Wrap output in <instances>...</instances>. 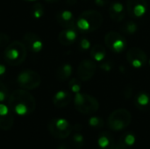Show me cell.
Returning a JSON list of instances; mask_svg holds the SVG:
<instances>
[{"mask_svg": "<svg viewBox=\"0 0 150 149\" xmlns=\"http://www.w3.org/2000/svg\"><path fill=\"white\" fill-rule=\"evenodd\" d=\"M8 106L13 113L19 116H27L36 108L35 98L26 90H15L9 97Z\"/></svg>", "mask_w": 150, "mask_h": 149, "instance_id": "6da1fadb", "label": "cell"}, {"mask_svg": "<svg viewBox=\"0 0 150 149\" xmlns=\"http://www.w3.org/2000/svg\"><path fill=\"white\" fill-rule=\"evenodd\" d=\"M102 14L96 10H87L83 11L76 20V28L83 33L97 31L103 24Z\"/></svg>", "mask_w": 150, "mask_h": 149, "instance_id": "7a4b0ae2", "label": "cell"}, {"mask_svg": "<svg viewBox=\"0 0 150 149\" xmlns=\"http://www.w3.org/2000/svg\"><path fill=\"white\" fill-rule=\"evenodd\" d=\"M27 54V49L22 41L14 40L6 46L4 53V57L7 64L18 66L24 62Z\"/></svg>", "mask_w": 150, "mask_h": 149, "instance_id": "3957f363", "label": "cell"}, {"mask_svg": "<svg viewBox=\"0 0 150 149\" xmlns=\"http://www.w3.org/2000/svg\"><path fill=\"white\" fill-rule=\"evenodd\" d=\"M132 121V115L127 109H117L108 117L107 126L112 131H121L127 128Z\"/></svg>", "mask_w": 150, "mask_h": 149, "instance_id": "277c9868", "label": "cell"}, {"mask_svg": "<svg viewBox=\"0 0 150 149\" xmlns=\"http://www.w3.org/2000/svg\"><path fill=\"white\" fill-rule=\"evenodd\" d=\"M74 105L76 109L83 114H92L99 109V103L94 97L81 92L76 94Z\"/></svg>", "mask_w": 150, "mask_h": 149, "instance_id": "5b68a950", "label": "cell"}, {"mask_svg": "<svg viewBox=\"0 0 150 149\" xmlns=\"http://www.w3.org/2000/svg\"><path fill=\"white\" fill-rule=\"evenodd\" d=\"M17 83L20 88L26 90H31L40 86L41 83V77L36 71L25 69L18 75Z\"/></svg>", "mask_w": 150, "mask_h": 149, "instance_id": "8992f818", "label": "cell"}, {"mask_svg": "<svg viewBox=\"0 0 150 149\" xmlns=\"http://www.w3.org/2000/svg\"><path fill=\"white\" fill-rule=\"evenodd\" d=\"M48 131L56 139H66L73 131V126L64 119H54L48 124Z\"/></svg>", "mask_w": 150, "mask_h": 149, "instance_id": "52a82bcc", "label": "cell"}, {"mask_svg": "<svg viewBox=\"0 0 150 149\" xmlns=\"http://www.w3.org/2000/svg\"><path fill=\"white\" fill-rule=\"evenodd\" d=\"M105 43L106 47L114 53L123 52L127 46V40L122 34L115 31H110L105 35Z\"/></svg>", "mask_w": 150, "mask_h": 149, "instance_id": "ba28073f", "label": "cell"}, {"mask_svg": "<svg viewBox=\"0 0 150 149\" xmlns=\"http://www.w3.org/2000/svg\"><path fill=\"white\" fill-rule=\"evenodd\" d=\"M127 61L135 68H141L144 67L148 62L147 54L139 47H131L127 50Z\"/></svg>", "mask_w": 150, "mask_h": 149, "instance_id": "9c48e42d", "label": "cell"}, {"mask_svg": "<svg viewBox=\"0 0 150 149\" xmlns=\"http://www.w3.org/2000/svg\"><path fill=\"white\" fill-rule=\"evenodd\" d=\"M126 10L133 18L143 17L148 11L147 0H127Z\"/></svg>", "mask_w": 150, "mask_h": 149, "instance_id": "30bf717a", "label": "cell"}, {"mask_svg": "<svg viewBox=\"0 0 150 149\" xmlns=\"http://www.w3.org/2000/svg\"><path fill=\"white\" fill-rule=\"evenodd\" d=\"M97 70V64L92 60H83L82 61L77 68V76L81 81L87 82L91 80Z\"/></svg>", "mask_w": 150, "mask_h": 149, "instance_id": "8fae6325", "label": "cell"}, {"mask_svg": "<svg viewBox=\"0 0 150 149\" xmlns=\"http://www.w3.org/2000/svg\"><path fill=\"white\" fill-rule=\"evenodd\" d=\"M22 42L25 48L32 53H39L43 48L41 39L33 32H27L22 38Z\"/></svg>", "mask_w": 150, "mask_h": 149, "instance_id": "7c38bea8", "label": "cell"}, {"mask_svg": "<svg viewBox=\"0 0 150 149\" xmlns=\"http://www.w3.org/2000/svg\"><path fill=\"white\" fill-rule=\"evenodd\" d=\"M14 123V114L9 106L0 103V129L10 130Z\"/></svg>", "mask_w": 150, "mask_h": 149, "instance_id": "4fadbf2b", "label": "cell"}, {"mask_svg": "<svg viewBox=\"0 0 150 149\" xmlns=\"http://www.w3.org/2000/svg\"><path fill=\"white\" fill-rule=\"evenodd\" d=\"M56 21L57 23L65 28H74L76 27V21L75 16L72 11L69 10H62L56 14Z\"/></svg>", "mask_w": 150, "mask_h": 149, "instance_id": "5bb4252c", "label": "cell"}, {"mask_svg": "<svg viewBox=\"0 0 150 149\" xmlns=\"http://www.w3.org/2000/svg\"><path fill=\"white\" fill-rule=\"evenodd\" d=\"M77 28H65L58 35V41L63 46H70L74 44L78 37Z\"/></svg>", "mask_w": 150, "mask_h": 149, "instance_id": "9a60e30c", "label": "cell"}, {"mask_svg": "<svg viewBox=\"0 0 150 149\" xmlns=\"http://www.w3.org/2000/svg\"><path fill=\"white\" fill-rule=\"evenodd\" d=\"M126 8L120 2H113L108 8L110 18L115 22H121L126 17Z\"/></svg>", "mask_w": 150, "mask_h": 149, "instance_id": "2e32d148", "label": "cell"}, {"mask_svg": "<svg viewBox=\"0 0 150 149\" xmlns=\"http://www.w3.org/2000/svg\"><path fill=\"white\" fill-rule=\"evenodd\" d=\"M72 100L71 94L67 90H59L53 97V104L58 108L66 107Z\"/></svg>", "mask_w": 150, "mask_h": 149, "instance_id": "e0dca14e", "label": "cell"}, {"mask_svg": "<svg viewBox=\"0 0 150 149\" xmlns=\"http://www.w3.org/2000/svg\"><path fill=\"white\" fill-rule=\"evenodd\" d=\"M98 144L100 149H114L115 142L112 135L107 132L102 133L98 138Z\"/></svg>", "mask_w": 150, "mask_h": 149, "instance_id": "ac0fdd59", "label": "cell"}, {"mask_svg": "<svg viewBox=\"0 0 150 149\" xmlns=\"http://www.w3.org/2000/svg\"><path fill=\"white\" fill-rule=\"evenodd\" d=\"M73 73V67L69 63H63L58 67L55 76L57 80L61 82H64L68 80Z\"/></svg>", "mask_w": 150, "mask_h": 149, "instance_id": "d6986e66", "label": "cell"}, {"mask_svg": "<svg viewBox=\"0 0 150 149\" xmlns=\"http://www.w3.org/2000/svg\"><path fill=\"white\" fill-rule=\"evenodd\" d=\"M134 103L139 110L145 111L150 105V96L144 91L138 92L134 97Z\"/></svg>", "mask_w": 150, "mask_h": 149, "instance_id": "ffe728a7", "label": "cell"}, {"mask_svg": "<svg viewBox=\"0 0 150 149\" xmlns=\"http://www.w3.org/2000/svg\"><path fill=\"white\" fill-rule=\"evenodd\" d=\"M90 54L96 61H102L106 56V49L101 44H96L91 48Z\"/></svg>", "mask_w": 150, "mask_h": 149, "instance_id": "44dd1931", "label": "cell"}, {"mask_svg": "<svg viewBox=\"0 0 150 149\" xmlns=\"http://www.w3.org/2000/svg\"><path fill=\"white\" fill-rule=\"evenodd\" d=\"M120 30L124 34L127 35H133L134 34L137 30H138V25L133 21V20H128L124 22L121 26H120Z\"/></svg>", "mask_w": 150, "mask_h": 149, "instance_id": "7402d4cb", "label": "cell"}, {"mask_svg": "<svg viewBox=\"0 0 150 149\" xmlns=\"http://www.w3.org/2000/svg\"><path fill=\"white\" fill-rule=\"evenodd\" d=\"M44 7L39 2H34L33 6L31 7V15L35 19H40L44 15Z\"/></svg>", "mask_w": 150, "mask_h": 149, "instance_id": "603a6c76", "label": "cell"}, {"mask_svg": "<svg viewBox=\"0 0 150 149\" xmlns=\"http://www.w3.org/2000/svg\"><path fill=\"white\" fill-rule=\"evenodd\" d=\"M119 141H120L124 146H126L127 148H129L135 143V136L133 133H127L120 137Z\"/></svg>", "mask_w": 150, "mask_h": 149, "instance_id": "cb8c5ba5", "label": "cell"}, {"mask_svg": "<svg viewBox=\"0 0 150 149\" xmlns=\"http://www.w3.org/2000/svg\"><path fill=\"white\" fill-rule=\"evenodd\" d=\"M81 80L80 79H77V78H71L69 82V87L70 89V90L76 94V93H79L81 91Z\"/></svg>", "mask_w": 150, "mask_h": 149, "instance_id": "d4e9b609", "label": "cell"}, {"mask_svg": "<svg viewBox=\"0 0 150 149\" xmlns=\"http://www.w3.org/2000/svg\"><path fill=\"white\" fill-rule=\"evenodd\" d=\"M72 142H73V145L77 148H80L83 146V143H84V138L83 136L79 133H76L73 135V138H72Z\"/></svg>", "mask_w": 150, "mask_h": 149, "instance_id": "484cf974", "label": "cell"}, {"mask_svg": "<svg viewBox=\"0 0 150 149\" xmlns=\"http://www.w3.org/2000/svg\"><path fill=\"white\" fill-rule=\"evenodd\" d=\"M89 125L95 128H102L104 127V121L99 117H91L89 119Z\"/></svg>", "mask_w": 150, "mask_h": 149, "instance_id": "4316f807", "label": "cell"}, {"mask_svg": "<svg viewBox=\"0 0 150 149\" xmlns=\"http://www.w3.org/2000/svg\"><path fill=\"white\" fill-rule=\"evenodd\" d=\"M79 48L81 49V51L90 50L91 49V42H90V40L85 37L81 38L80 40H79Z\"/></svg>", "mask_w": 150, "mask_h": 149, "instance_id": "83f0119b", "label": "cell"}, {"mask_svg": "<svg viewBox=\"0 0 150 149\" xmlns=\"http://www.w3.org/2000/svg\"><path fill=\"white\" fill-rule=\"evenodd\" d=\"M8 97V89L7 87L3 83L2 81H0V103L4 102Z\"/></svg>", "mask_w": 150, "mask_h": 149, "instance_id": "f1b7e54d", "label": "cell"}, {"mask_svg": "<svg viewBox=\"0 0 150 149\" xmlns=\"http://www.w3.org/2000/svg\"><path fill=\"white\" fill-rule=\"evenodd\" d=\"M99 68L105 71V72H111L113 68V65L112 62L110 61H103L99 64Z\"/></svg>", "mask_w": 150, "mask_h": 149, "instance_id": "f546056e", "label": "cell"}, {"mask_svg": "<svg viewBox=\"0 0 150 149\" xmlns=\"http://www.w3.org/2000/svg\"><path fill=\"white\" fill-rule=\"evenodd\" d=\"M10 43V37L3 32H0V47L7 46Z\"/></svg>", "mask_w": 150, "mask_h": 149, "instance_id": "4dcf8cb0", "label": "cell"}, {"mask_svg": "<svg viewBox=\"0 0 150 149\" xmlns=\"http://www.w3.org/2000/svg\"><path fill=\"white\" fill-rule=\"evenodd\" d=\"M133 95V88L131 85H127L123 90V96L125 98H130Z\"/></svg>", "mask_w": 150, "mask_h": 149, "instance_id": "1f68e13d", "label": "cell"}, {"mask_svg": "<svg viewBox=\"0 0 150 149\" xmlns=\"http://www.w3.org/2000/svg\"><path fill=\"white\" fill-rule=\"evenodd\" d=\"M6 73H7L6 66L0 63V81H2L4 78V76H6Z\"/></svg>", "mask_w": 150, "mask_h": 149, "instance_id": "d6a6232c", "label": "cell"}, {"mask_svg": "<svg viewBox=\"0 0 150 149\" xmlns=\"http://www.w3.org/2000/svg\"><path fill=\"white\" fill-rule=\"evenodd\" d=\"M94 2L98 6H100V7L105 6L108 4V0H94Z\"/></svg>", "mask_w": 150, "mask_h": 149, "instance_id": "836d02e7", "label": "cell"}, {"mask_svg": "<svg viewBox=\"0 0 150 149\" xmlns=\"http://www.w3.org/2000/svg\"><path fill=\"white\" fill-rule=\"evenodd\" d=\"M66 3L69 5H74L77 3V0H66Z\"/></svg>", "mask_w": 150, "mask_h": 149, "instance_id": "e575fe53", "label": "cell"}, {"mask_svg": "<svg viewBox=\"0 0 150 149\" xmlns=\"http://www.w3.org/2000/svg\"><path fill=\"white\" fill-rule=\"evenodd\" d=\"M57 149H68V148H67V146L65 144H62L61 146H59L57 148Z\"/></svg>", "mask_w": 150, "mask_h": 149, "instance_id": "d590c367", "label": "cell"}, {"mask_svg": "<svg viewBox=\"0 0 150 149\" xmlns=\"http://www.w3.org/2000/svg\"><path fill=\"white\" fill-rule=\"evenodd\" d=\"M46 2H47V3H57V2H59L60 0H45Z\"/></svg>", "mask_w": 150, "mask_h": 149, "instance_id": "8d00e7d4", "label": "cell"}, {"mask_svg": "<svg viewBox=\"0 0 150 149\" xmlns=\"http://www.w3.org/2000/svg\"><path fill=\"white\" fill-rule=\"evenodd\" d=\"M23 1H25V2H37L38 0H23Z\"/></svg>", "mask_w": 150, "mask_h": 149, "instance_id": "74e56055", "label": "cell"}, {"mask_svg": "<svg viewBox=\"0 0 150 149\" xmlns=\"http://www.w3.org/2000/svg\"><path fill=\"white\" fill-rule=\"evenodd\" d=\"M149 66H150V60L149 61Z\"/></svg>", "mask_w": 150, "mask_h": 149, "instance_id": "f35d334b", "label": "cell"}]
</instances>
